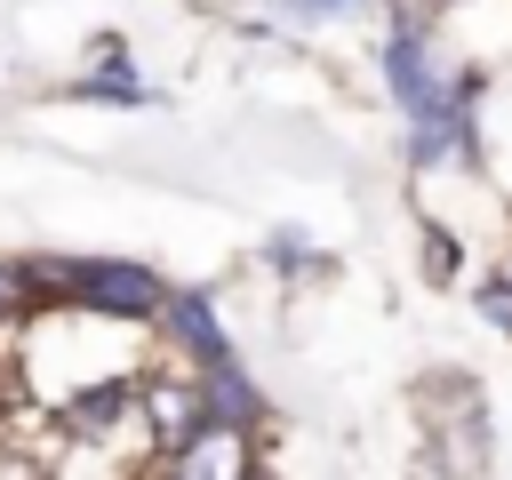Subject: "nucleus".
I'll return each mask as SVG.
<instances>
[{"label": "nucleus", "mask_w": 512, "mask_h": 480, "mask_svg": "<svg viewBox=\"0 0 512 480\" xmlns=\"http://www.w3.org/2000/svg\"><path fill=\"white\" fill-rule=\"evenodd\" d=\"M152 336H160V352L184 360V368L232 352V336H224V304H216L208 288H176V280H168V296H160V312H152Z\"/></svg>", "instance_id": "nucleus-5"}, {"label": "nucleus", "mask_w": 512, "mask_h": 480, "mask_svg": "<svg viewBox=\"0 0 512 480\" xmlns=\"http://www.w3.org/2000/svg\"><path fill=\"white\" fill-rule=\"evenodd\" d=\"M160 472H176V480H248V472H264V432L208 424V432H192L176 456H160Z\"/></svg>", "instance_id": "nucleus-6"}, {"label": "nucleus", "mask_w": 512, "mask_h": 480, "mask_svg": "<svg viewBox=\"0 0 512 480\" xmlns=\"http://www.w3.org/2000/svg\"><path fill=\"white\" fill-rule=\"evenodd\" d=\"M40 312V288H32V256H0V328L32 320Z\"/></svg>", "instance_id": "nucleus-12"}, {"label": "nucleus", "mask_w": 512, "mask_h": 480, "mask_svg": "<svg viewBox=\"0 0 512 480\" xmlns=\"http://www.w3.org/2000/svg\"><path fill=\"white\" fill-rule=\"evenodd\" d=\"M472 312L496 328V336H512V272L496 264V272H480V288H472Z\"/></svg>", "instance_id": "nucleus-14"}, {"label": "nucleus", "mask_w": 512, "mask_h": 480, "mask_svg": "<svg viewBox=\"0 0 512 480\" xmlns=\"http://www.w3.org/2000/svg\"><path fill=\"white\" fill-rule=\"evenodd\" d=\"M504 272H512V248H504Z\"/></svg>", "instance_id": "nucleus-16"}, {"label": "nucleus", "mask_w": 512, "mask_h": 480, "mask_svg": "<svg viewBox=\"0 0 512 480\" xmlns=\"http://www.w3.org/2000/svg\"><path fill=\"white\" fill-rule=\"evenodd\" d=\"M416 240H424V280H432V288H448V280L464 272V248H456V232H448L440 216H424V224H416Z\"/></svg>", "instance_id": "nucleus-13"}, {"label": "nucleus", "mask_w": 512, "mask_h": 480, "mask_svg": "<svg viewBox=\"0 0 512 480\" xmlns=\"http://www.w3.org/2000/svg\"><path fill=\"white\" fill-rule=\"evenodd\" d=\"M136 424H144V440H152V464L160 456H176L192 432H208L216 416H208V392H200V368H152L144 376V392H136Z\"/></svg>", "instance_id": "nucleus-4"}, {"label": "nucleus", "mask_w": 512, "mask_h": 480, "mask_svg": "<svg viewBox=\"0 0 512 480\" xmlns=\"http://www.w3.org/2000/svg\"><path fill=\"white\" fill-rule=\"evenodd\" d=\"M376 72H384V96H392L400 120H424V112L448 96V72H440V56H432V16H424V0H384Z\"/></svg>", "instance_id": "nucleus-2"}, {"label": "nucleus", "mask_w": 512, "mask_h": 480, "mask_svg": "<svg viewBox=\"0 0 512 480\" xmlns=\"http://www.w3.org/2000/svg\"><path fill=\"white\" fill-rule=\"evenodd\" d=\"M256 264H264V272H280V280H320V272H328V256L312 248V232H296V224H280V232H264V248H256Z\"/></svg>", "instance_id": "nucleus-10"}, {"label": "nucleus", "mask_w": 512, "mask_h": 480, "mask_svg": "<svg viewBox=\"0 0 512 480\" xmlns=\"http://www.w3.org/2000/svg\"><path fill=\"white\" fill-rule=\"evenodd\" d=\"M136 392H144V376L112 368L104 384H88V392H72V400H64V432H72V440H112V432H144V424H128V416H136Z\"/></svg>", "instance_id": "nucleus-8"}, {"label": "nucleus", "mask_w": 512, "mask_h": 480, "mask_svg": "<svg viewBox=\"0 0 512 480\" xmlns=\"http://www.w3.org/2000/svg\"><path fill=\"white\" fill-rule=\"evenodd\" d=\"M72 96H80V104H144L152 88L136 80V64H128V56H88V72L72 80Z\"/></svg>", "instance_id": "nucleus-9"}, {"label": "nucleus", "mask_w": 512, "mask_h": 480, "mask_svg": "<svg viewBox=\"0 0 512 480\" xmlns=\"http://www.w3.org/2000/svg\"><path fill=\"white\" fill-rule=\"evenodd\" d=\"M32 288H40V312H88L120 328H152L168 296V280L136 256H32Z\"/></svg>", "instance_id": "nucleus-1"}, {"label": "nucleus", "mask_w": 512, "mask_h": 480, "mask_svg": "<svg viewBox=\"0 0 512 480\" xmlns=\"http://www.w3.org/2000/svg\"><path fill=\"white\" fill-rule=\"evenodd\" d=\"M480 96H488V72L480 64H464V72H448V96L424 112V120H408V168L424 176V168H448V160H480Z\"/></svg>", "instance_id": "nucleus-3"}, {"label": "nucleus", "mask_w": 512, "mask_h": 480, "mask_svg": "<svg viewBox=\"0 0 512 480\" xmlns=\"http://www.w3.org/2000/svg\"><path fill=\"white\" fill-rule=\"evenodd\" d=\"M280 24H296V32H328V24H352V16H368L376 0H264Z\"/></svg>", "instance_id": "nucleus-11"}, {"label": "nucleus", "mask_w": 512, "mask_h": 480, "mask_svg": "<svg viewBox=\"0 0 512 480\" xmlns=\"http://www.w3.org/2000/svg\"><path fill=\"white\" fill-rule=\"evenodd\" d=\"M200 392H208V416L232 424V432H264V424H272V400H264V384L248 376L240 344L216 352V360H200Z\"/></svg>", "instance_id": "nucleus-7"}, {"label": "nucleus", "mask_w": 512, "mask_h": 480, "mask_svg": "<svg viewBox=\"0 0 512 480\" xmlns=\"http://www.w3.org/2000/svg\"><path fill=\"white\" fill-rule=\"evenodd\" d=\"M432 8H456V0H432Z\"/></svg>", "instance_id": "nucleus-15"}]
</instances>
